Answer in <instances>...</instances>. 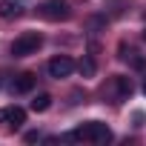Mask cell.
<instances>
[{
  "label": "cell",
  "mask_w": 146,
  "mask_h": 146,
  "mask_svg": "<svg viewBox=\"0 0 146 146\" xmlns=\"http://www.w3.org/2000/svg\"><path fill=\"white\" fill-rule=\"evenodd\" d=\"M60 140H83V143H109L112 140V129L106 126V123H100V120H89V123H83V126H78L75 132H69V135H63Z\"/></svg>",
  "instance_id": "obj_1"
},
{
  "label": "cell",
  "mask_w": 146,
  "mask_h": 146,
  "mask_svg": "<svg viewBox=\"0 0 146 146\" xmlns=\"http://www.w3.org/2000/svg\"><path fill=\"white\" fill-rule=\"evenodd\" d=\"M132 92H135V86H132V78H126V75H115V78L103 86V98H109L112 103H123V100H129Z\"/></svg>",
  "instance_id": "obj_2"
},
{
  "label": "cell",
  "mask_w": 146,
  "mask_h": 146,
  "mask_svg": "<svg viewBox=\"0 0 146 146\" xmlns=\"http://www.w3.org/2000/svg\"><path fill=\"white\" fill-rule=\"evenodd\" d=\"M37 15L43 20L60 23V20H69L72 17V6H69V0H43V3L37 6Z\"/></svg>",
  "instance_id": "obj_3"
},
{
  "label": "cell",
  "mask_w": 146,
  "mask_h": 146,
  "mask_svg": "<svg viewBox=\"0 0 146 146\" xmlns=\"http://www.w3.org/2000/svg\"><path fill=\"white\" fill-rule=\"evenodd\" d=\"M40 46H43V35H40V32H23L20 37H15L12 54H15V57H29V54H35Z\"/></svg>",
  "instance_id": "obj_4"
},
{
  "label": "cell",
  "mask_w": 146,
  "mask_h": 146,
  "mask_svg": "<svg viewBox=\"0 0 146 146\" xmlns=\"http://www.w3.org/2000/svg\"><path fill=\"white\" fill-rule=\"evenodd\" d=\"M46 72H49V78H54V80L69 78L72 72H75V60H72L69 54H57V57H52V60H49Z\"/></svg>",
  "instance_id": "obj_5"
},
{
  "label": "cell",
  "mask_w": 146,
  "mask_h": 146,
  "mask_svg": "<svg viewBox=\"0 0 146 146\" xmlns=\"http://www.w3.org/2000/svg\"><path fill=\"white\" fill-rule=\"evenodd\" d=\"M0 123H9L12 129H20L26 123V112L20 106H6V109H0Z\"/></svg>",
  "instance_id": "obj_6"
},
{
  "label": "cell",
  "mask_w": 146,
  "mask_h": 146,
  "mask_svg": "<svg viewBox=\"0 0 146 146\" xmlns=\"http://www.w3.org/2000/svg\"><path fill=\"white\" fill-rule=\"evenodd\" d=\"M35 89V75L32 72H23V75H17L12 80V95H29Z\"/></svg>",
  "instance_id": "obj_7"
},
{
  "label": "cell",
  "mask_w": 146,
  "mask_h": 146,
  "mask_svg": "<svg viewBox=\"0 0 146 146\" xmlns=\"http://www.w3.org/2000/svg\"><path fill=\"white\" fill-rule=\"evenodd\" d=\"M120 57L132 66V69H137V72H146V57L140 54V52H126L123 46H120Z\"/></svg>",
  "instance_id": "obj_8"
},
{
  "label": "cell",
  "mask_w": 146,
  "mask_h": 146,
  "mask_svg": "<svg viewBox=\"0 0 146 146\" xmlns=\"http://www.w3.org/2000/svg\"><path fill=\"white\" fill-rule=\"evenodd\" d=\"M0 17H3V20L20 17V3H17V0H0Z\"/></svg>",
  "instance_id": "obj_9"
},
{
  "label": "cell",
  "mask_w": 146,
  "mask_h": 146,
  "mask_svg": "<svg viewBox=\"0 0 146 146\" xmlns=\"http://www.w3.org/2000/svg\"><path fill=\"white\" fill-rule=\"evenodd\" d=\"M49 106H52V95H46V92H40V95L32 100V109H35V112H46Z\"/></svg>",
  "instance_id": "obj_10"
},
{
  "label": "cell",
  "mask_w": 146,
  "mask_h": 146,
  "mask_svg": "<svg viewBox=\"0 0 146 146\" xmlns=\"http://www.w3.org/2000/svg\"><path fill=\"white\" fill-rule=\"evenodd\" d=\"M80 75H83V78H92V75H95V60H92V54H86V57L80 60Z\"/></svg>",
  "instance_id": "obj_11"
},
{
  "label": "cell",
  "mask_w": 146,
  "mask_h": 146,
  "mask_svg": "<svg viewBox=\"0 0 146 146\" xmlns=\"http://www.w3.org/2000/svg\"><path fill=\"white\" fill-rule=\"evenodd\" d=\"M35 140H40V132H26V143H35Z\"/></svg>",
  "instance_id": "obj_12"
},
{
  "label": "cell",
  "mask_w": 146,
  "mask_h": 146,
  "mask_svg": "<svg viewBox=\"0 0 146 146\" xmlns=\"http://www.w3.org/2000/svg\"><path fill=\"white\" fill-rule=\"evenodd\" d=\"M143 95H146V78H143Z\"/></svg>",
  "instance_id": "obj_13"
},
{
  "label": "cell",
  "mask_w": 146,
  "mask_h": 146,
  "mask_svg": "<svg viewBox=\"0 0 146 146\" xmlns=\"http://www.w3.org/2000/svg\"><path fill=\"white\" fill-rule=\"evenodd\" d=\"M143 37H146V35H143Z\"/></svg>",
  "instance_id": "obj_14"
},
{
  "label": "cell",
  "mask_w": 146,
  "mask_h": 146,
  "mask_svg": "<svg viewBox=\"0 0 146 146\" xmlns=\"http://www.w3.org/2000/svg\"><path fill=\"white\" fill-rule=\"evenodd\" d=\"M143 17H146V15H143Z\"/></svg>",
  "instance_id": "obj_15"
}]
</instances>
